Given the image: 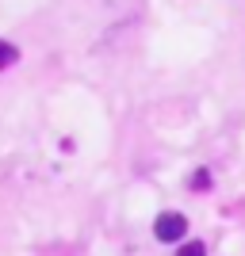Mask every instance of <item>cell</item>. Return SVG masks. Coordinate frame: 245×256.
Instances as JSON below:
<instances>
[{
	"mask_svg": "<svg viewBox=\"0 0 245 256\" xmlns=\"http://www.w3.org/2000/svg\"><path fill=\"white\" fill-rule=\"evenodd\" d=\"M12 62H16V46L0 38V69H4V65H12Z\"/></svg>",
	"mask_w": 245,
	"mask_h": 256,
	"instance_id": "obj_2",
	"label": "cell"
},
{
	"mask_svg": "<svg viewBox=\"0 0 245 256\" xmlns=\"http://www.w3.org/2000/svg\"><path fill=\"white\" fill-rule=\"evenodd\" d=\"M176 256H207V248H203L199 241H188V245H184V248H180Z\"/></svg>",
	"mask_w": 245,
	"mask_h": 256,
	"instance_id": "obj_3",
	"label": "cell"
},
{
	"mask_svg": "<svg viewBox=\"0 0 245 256\" xmlns=\"http://www.w3.org/2000/svg\"><path fill=\"white\" fill-rule=\"evenodd\" d=\"M153 234H157V241H180V237L188 234V218L176 214V210H165V214H157Z\"/></svg>",
	"mask_w": 245,
	"mask_h": 256,
	"instance_id": "obj_1",
	"label": "cell"
}]
</instances>
